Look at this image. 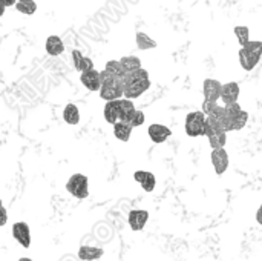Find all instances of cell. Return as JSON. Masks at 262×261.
Instances as JSON below:
<instances>
[{
	"label": "cell",
	"mask_w": 262,
	"mask_h": 261,
	"mask_svg": "<svg viewBox=\"0 0 262 261\" xmlns=\"http://www.w3.org/2000/svg\"><path fill=\"white\" fill-rule=\"evenodd\" d=\"M134 180L137 183H140L143 191H146V192H154V189L157 186V178L149 171H135L134 172Z\"/></svg>",
	"instance_id": "obj_14"
},
{
	"label": "cell",
	"mask_w": 262,
	"mask_h": 261,
	"mask_svg": "<svg viewBox=\"0 0 262 261\" xmlns=\"http://www.w3.org/2000/svg\"><path fill=\"white\" fill-rule=\"evenodd\" d=\"M204 137L209 138V145L212 149H221L227 143V132L223 129L221 122L212 117H207Z\"/></svg>",
	"instance_id": "obj_3"
},
{
	"label": "cell",
	"mask_w": 262,
	"mask_h": 261,
	"mask_svg": "<svg viewBox=\"0 0 262 261\" xmlns=\"http://www.w3.org/2000/svg\"><path fill=\"white\" fill-rule=\"evenodd\" d=\"M233 32H235V35H236L241 48H244L250 42V29L247 26H235Z\"/></svg>",
	"instance_id": "obj_24"
},
{
	"label": "cell",
	"mask_w": 262,
	"mask_h": 261,
	"mask_svg": "<svg viewBox=\"0 0 262 261\" xmlns=\"http://www.w3.org/2000/svg\"><path fill=\"white\" fill-rule=\"evenodd\" d=\"M207 115L203 111H193L186 115L184 129L189 137H204Z\"/></svg>",
	"instance_id": "obj_4"
},
{
	"label": "cell",
	"mask_w": 262,
	"mask_h": 261,
	"mask_svg": "<svg viewBox=\"0 0 262 261\" xmlns=\"http://www.w3.org/2000/svg\"><path fill=\"white\" fill-rule=\"evenodd\" d=\"M238 98H239V85L236 82L224 83L223 91H221V100H223L224 106L238 103Z\"/></svg>",
	"instance_id": "obj_12"
},
{
	"label": "cell",
	"mask_w": 262,
	"mask_h": 261,
	"mask_svg": "<svg viewBox=\"0 0 262 261\" xmlns=\"http://www.w3.org/2000/svg\"><path fill=\"white\" fill-rule=\"evenodd\" d=\"M104 71H107L109 74H112V75H115L118 78H124L126 77V71H124V68H123L120 60H109L106 63V66H104Z\"/></svg>",
	"instance_id": "obj_22"
},
{
	"label": "cell",
	"mask_w": 262,
	"mask_h": 261,
	"mask_svg": "<svg viewBox=\"0 0 262 261\" xmlns=\"http://www.w3.org/2000/svg\"><path fill=\"white\" fill-rule=\"evenodd\" d=\"M120 62H121V65H123L126 74L135 72V71H138V69L143 68V66H141V60H140L138 57H135V55H126V57L120 58Z\"/></svg>",
	"instance_id": "obj_21"
},
{
	"label": "cell",
	"mask_w": 262,
	"mask_h": 261,
	"mask_svg": "<svg viewBox=\"0 0 262 261\" xmlns=\"http://www.w3.org/2000/svg\"><path fill=\"white\" fill-rule=\"evenodd\" d=\"M249 122V112L247 111H241L235 118H233V131H241Z\"/></svg>",
	"instance_id": "obj_25"
},
{
	"label": "cell",
	"mask_w": 262,
	"mask_h": 261,
	"mask_svg": "<svg viewBox=\"0 0 262 261\" xmlns=\"http://www.w3.org/2000/svg\"><path fill=\"white\" fill-rule=\"evenodd\" d=\"M210 160L213 165V169L216 172V175H223L227 168H229V154L224 148L221 149H213L210 154Z\"/></svg>",
	"instance_id": "obj_10"
},
{
	"label": "cell",
	"mask_w": 262,
	"mask_h": 261,
	"mask_svg": "<svg viewBox=\"0 0 262 261\" xmlns=\"http://www.w3.org/2000/svg\"><path fill=\"white\" fill-rule=\"evenodd\" d=\"M12 237L21 248L28 249L31 246V229L25 222H17L12 225Z\"/></svg>",
	"instance_id": "obj_7"
},
{
	"label": "cell",
	"mask_w": 262,
	"mask_h": 261,
	"mask_svg": "<svg viewBox=\"0 0 262 261\" xmlns=\"http://www.w3.org/2000/svg\"><path fill=\"white\" fill-rule=\"evenodd\" d=\"M247 51H250L252 54L262 57V42L261 40H250L246 46H244Z\"/></svg>",
	"instance_id": "obj_26"
},
{
	"label": "cell",
	"mask_w": 262,
	"mask_h": 261,
	"mask_svg": "<svg viewBox=\"0 0 262 261\" xmlns=\"http://www.w3.org/2000/svg\"><path fill=\"white\" fill-rule=\"evenodd\" d=\"M18 2H25V0H18Z\"/></svg>",
	"instance_id": "obj_33"
},
{
	"label": "cell",
	"mask_w": 262,
	"mask_h": 261,
	"mask_svg": "<svg viewBox=\"0 0 262 261\" xmlns=\"http://www.w3.org/2000/svg\"><path fill=\"white\" fill-rule=\"evenodd\" d=\"M0 212H2V222H0V226H5V225H6V222H8V214H6L5 206H2V208H0Z\"/></svg>",
	"instance_id": "obj_29"
},
{
	"label": "cell",
	"mask_w": 262,
	"mask_h": 261,
	"mask_svg": "<svg viewBox=\"0 0 262 261\" xmlns=\"http://www.w3.org/2000/svg\"><path fill=\"white\" fill-rule=\"evenodd\" d=\"M135 42H137V46H138V49H141V51H147V49H154V48H157V42L154 40V38H150L146 32H137V35H135Z\"/></svg>",
	"instance_id": "obj_20"
},
{
	"label": "cell",
	"mask_w": 262,
	"mask_h": 261,
	"mask_svg": "<svg viewBox=\"0 0 262 261\" xmlns=\"http://www.w3.org/2000/svg\"><path fill=\"white\" fill-rule=\"evenodd\" d=\"M238 57H239V63H241V68L247 72L253 71L256 68V65L259 63L261 57L252 54L250 51H247L246 48H241L239 52H238Z\"/></svg>",
	"instance_id": "obj_15"
},
{
	"label": "cell",
	"mask_w": 262,
	"mask_h": 261,
	"mask_svg": "<svg viewBox=\"0 0 262 261\" xmlns=\"http://www.w3.org/2000/svg\"><path fill=\"white\" fill-rule=\"evenodd\" d=\"M147 134H149V137H150V140L154 143H158L160 145V143H164L172 135V131L167 126H164V125L152 123L147 128Z\"/></svg>",
	"instance_id": "obj_13"
},
{
	"label": "cell",
	"mask_w": 262,
	"mask_h": 261,
	"mask_svg": "<svg viewBox=\"0 0 262 261\" xmlns=\"http://www.w3.org/2000/svg\"><path fill=\"white\" fill-rule=\"evenodd\" d=\"M123 82H124V98L129 100H135L141 97L150 88L149 72L143 68L135 72L126 74Z\"/></svg>",
	"instance_id": "obj_1"
},
{
	"label": "cell",
	"mask_w": 262,
	"mask_h": 261,
	"mask_svg": "<svg viewBox=\"0 0 262 261\" xmlns=\"http://www.w3.org/2000/svg\"><path fill=\"white\" fill-rule=\"evenodd\" d=\"M101 72V89H100V97L106 102H114L124 98V78H118L107 71H100Z\"/></svg>",
	"instance_id": "obj_2"
},
{
	"label": "cell",
	"mask_w": 262,
	"mask_h": 261,
	"mask_svg": "<svg viewBox=\"0 0 262 261\" xmlns=\"http://www.w3.org/2000/svg\"><path fill=\"white\" fill-rule=\"evenodd\" d=\"M221 91H223L221 82H218L215 78H206L204 80V83H203V94H204V100L206 102L218 103V100L221 98Z\"/></svg>",
	"instance_id": "obj_8"
},
{
	"label": "cell",
	"mask_w": 262,
	"mask_h": 261,
	"mask_svg": "<svg viewBox=\"0 0 262 261\" xmlns=\"http://www.w3.org/2000/svg\"><path fill=\"white\" fill-rule=\"evenodd\" d=\"M18 0H2V5H3V8H6V6H15Z\"/></svg>",
	"instance_id": "obj_30"
},
{
	"label": "cell",
	"mask_w": 262,
	"mask_h": 261,
	"mask_svg": "<svg viewBox=\"0 0 262 261\" xmlns=\"http://www.w3.org/2000/svg\"><path fill=\"white\" fill-rule=\"evenodd\" d=\"M80 82L88 91L100 92V89H101V72H98L97 69L83 72V74H80Z\"/></svg>",
	"instance_id": "obj_9"
},
{
	"label": "cell",
	"mask_w": 262,
	"mask_h": 261,
	"mask_svg": "<svg viewBox=\"0 0 262 261\" xmlns=\"http://www.w3.org/2000/svg\"><path fill=\"white\" fill-rule=\"evenodd\" d=\"M134 126L129 123H123V122H117L114 125V135L120 140V142H129L130 134H132Z\"/></svg>",
	"instance_id": "obj_19"
},
{
	"label": "cell",
	"mask_w": 262,
	"mask_h": 261,
	"mask_svg": "<svg viewBox=\"0 0 262 261\" xmlns=\"http://www.w3.org/2000/svg\"><path fill=\"white\" fill-rule=\"evenodd\" d=\"M66 191L78 198V200H84L89 195V180L84 174H74L69 177L68 183H66Z\"/></svg>",
	"instance_id": "obj_5"
},
{
	"label": "cell",
	"mask_w": 262,
	"mask_h": 261,
	"mask_svg": "<svg viewBox=\"0 0 262 261\" xmlns=\"http://www.w3.org/2000/svg\"><path fill=\"white\" fill-rule=\"evenodd\" d=\"M63 120L68 125H78L80 122V111L78 106L74 103H68L63 109Z\"/></svg>",
	"instance_id": "obj_18"
},
{
	"label": "cell",
	"mask_w": 262,
	"mask_h": 261,
	"mask_svg": "<svg viewBox=\"0 0 262 261\" xmlns=\"http://www.w3.org/2000/svg\"><path fill=\"white\" fill-rule=\"evenodd\" d=\"M45 48H46V52H48L49 55H52V57H57V55H60V54L64 52L63 40H61L58 35H49V37L46 38Z\"/></svg>",
	"instance_id": "obj_16"
},
{
	"label": "cell",
	"mask_w": 262,
	"mask_h": 261,
	"mask_svg": "<svg viewBox=\"0 0 262 261\" xmlns=\"http://www.w3.org/2000/svg\"><path fill=\"white\" fill-rule=\"evenodd\" d=\"M83 58H84V55L81 54V51H78V49H74L72 51V63H74V68L77 71H80V66H81Z\"/></svg>",
	"instance_id": "obj_27"
},
{
	"label": "cell",
	"mask_w": 262,
	"mask_h": 261,
	"mask_svg": "<svg viewBox=\"0 0 262 261\" xmlns=\"http://www.w3.org/2000/svg\"><path fill=\"white\" fill-rule=\"evenodd\" d=\"M123 112H124V98L106 102L103 114H104V120L109 125H115L117 122H120L123 117Z\"/></svg>",
	"instance_id": "obj_6"
},
{
	"label": "cell",
	"mask_w": 262,
	"mask_h": 261,
	"mask_svg": "<svg viewBox=\"0 0 262 261\" xmlns=\"http://www.w3.org/2000/svg\"><path fill=\"white\" fill-rule=\"evenodd\" d=\"M147 220H149V212L143 211V209H134L127 215V223H129L130 229L135 231V232L143 231L146 223H147Z\"/></svg>",
	"instance_id": "obj_11"
},
{
	"label": "cell",
	"mask_w": 262,
	"mask_h": 261,
	"mask_svg": "<svg viewBox=\"0 0 262 261\" xmlns=\"http://www.w3.org/2000/svg\"><path fill=\"white\" fill-rule=\"evenodd\" d=\"M15 9L25 15H32L37 11V3L35 0H25V2H17Z\"/></svg>",
	"instance_id": "obj_23"
},
{
	"label": "cell",
	"mask_w": 262,
	"mask_h": 261,
	"mask_svg": "<svg viewBox=\"0 0 262 261\" xmlns=\"http://www.w3.org/2000/svg\"><path fill=\"white\" fill-rule=\"evenodd\" d=\"M256 222H258V225H261L262 226V205L259 206L258 212H256Z\"/></svg>",
	"instance_id": "obj_31"
},
{
	"label": "cell",
	"mask_w": 262,
	"mask_h": 261,
	"mask_svg": "<svg viewBox=\"0 0 262 261\" xmlns=\"http://www.w3.org/2000/svg\"><path fill=\"white\" fill-rule=\"evenodd\" d=\"M130 125L134 126V128H138V126H141V125H144V114L141 112V111H135V114H134V117H132V120H130Z\"/></svg>",
	"instance_id": "obj_28"
},
{
	"label": "cell",
	"mask_w": 262,
	"mask_h": 261,
	"mask_svg": "<svg viewBox=\"0 0 262 261\" xmlns=\"http://www.w3.org/2000/svg\"><path fill=\"white\" fill-rule=\"evenodd\" d=\"M18 261H32V260H31V258H20Z\"/></svg>",
	"instance_id": "obj_32"
},
{
	"label": "cell",
	"mask_w": 262,
	"mask_h": 261,
	"mask_svg": "<svg viewBox=\"0 0 262 261\" xmlns=\"http://www.w3.org/2000/svg\"><path fill=\"white\" fill-rule=\"evenodd\" d=\"M104 251L101 248H94V246H81L78 249V258L81 261H95L101 258Z\"/></svg>",
	"instance_id": "obj_17"
}]
</instances>
